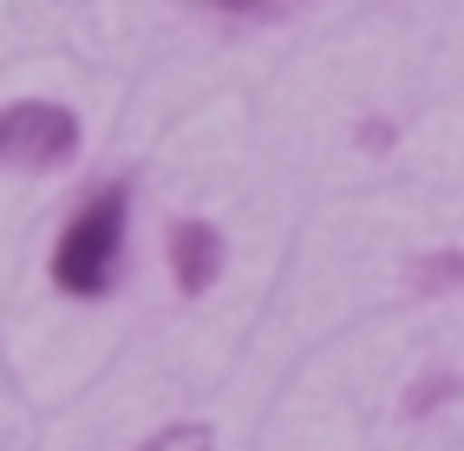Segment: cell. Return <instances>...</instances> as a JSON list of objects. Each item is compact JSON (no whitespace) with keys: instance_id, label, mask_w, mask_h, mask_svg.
I'll return each mask as SVG.
<instances>
[{"instance_id":"obj_4","label":"cell","mask_w":464,"mask_h":451,"mask_svg":"<svg viewBox=\"0 0 464 451\" xmlns=\"http://www.w3.org/2000/svg\"><path fill=\"white\" fill-rule=\"evenodd\" d=\"M138 451H216V432H209V426H197V418H183V426L150 432Z\"/></svg>"},{"instance_id":"obj_3","label":"cell","mask_w":464,"mask_h":451,"mask_svg":"<svg viewBox=\"0 0 464 451\" xmlns=\"http://www.w3.org/2000/svg\"><path fill=\"white\" fill-rule=\"evenodd\" d=\"M164 255H170V282H177V294H190V301L209 294L216 275H223V235H216L209 223H197V216L170 223Z\"/></svg>"},{"instance_id":"obj_1","label":"cell","mask_w":464,"mask_h":451,"mask_svg":"<svg viewBox=\"0 0 464 451\" xmlns=\"http://www.w3.org/2000/svg\"><path fill=\"white\" fill-rule=\"evenodd\" d=\"M125 223H131V184L92 190L53 243V288L72 294V301L111 294L118 268H125Z\"/></svg>"},{"instance_id":"obj_2","label":"cell","mask_w":464,"mask_h":451,"mask_svg":"<svg viewBox=\"0 0 464 451\" xmlns=\"http://www.w3.org/2000/svg\"><path fill=\"white\" fill-rule=\"evenodd\" d=\"M79 111L53 99H14L0 105V170H66L79 158Z\"/></svg>"},{"instance_id":"obj_5","label":"cell","mask_w":464,"mask_h":451,"mask_svg":"<svg viewBox=\"0 0 464 451\" xmlns=\"http://www.w3.org/2000/svg\"><path fill=\"white\" fill-rule=\"evenodd\" d=\"M209 14H229V20H275L288 0H203Z\"/></svg>"}]
</instances>
